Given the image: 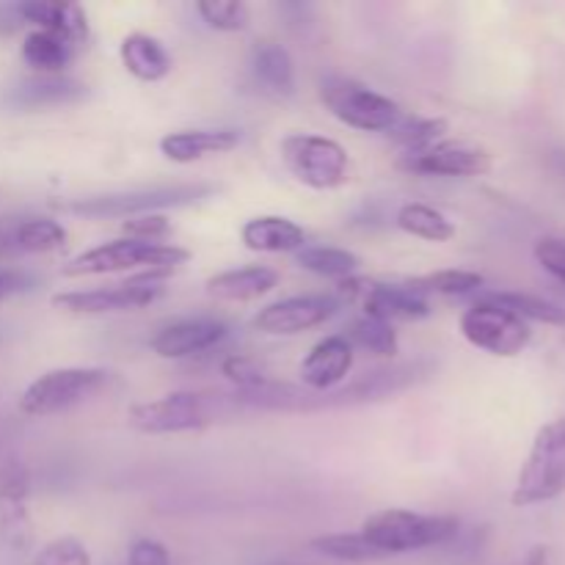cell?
Masks as SVG:
<instances>
[{
    "instance_id": "cell-1",
    "label": "cell",
    "mask_w": 565,
    "mask_h": 565,
    "mask_svg": "<svg viewBox=\"0 0 565 565\" xmlns=\"http://www.w3.org/2000/svg\"><path fill=\"white\" fill-rule=\"evenodd\" d=\"M458 527L461 524L452 516H428V513L403 511V508H386V511H379L364 519L359 533L381 555L392 557L447 544V541L456 539Z\"/></svg>"
},
{
    "instance_id": "cell-2",
    "label": "cell",
    "mask_w": 565,
    "mask_h": 565,
    "mask_svg": "<svg viewBox=\"0 0 565 565\" xmlns=\"http://www.w3.org/2000/svg\"><path fill=\"white\" fill-rule=\"evenodd\" d=\"M213 193L215 185H207V182L154 185L121 193H103V196L70 199V202H58L55 207L72 215H83V218H130V215H149L154 210L166 207H188V204L202 202V199L213 196Z\"/></svg>"
},
{
    "instance_id": "cell-3",
    "label": "cell",
    "mask_w": 565,
    "mask_h": 565,
    "mask_svg": "<svg viewBox=\"0 0 565 565\" xmlns=\"http://www.w3.org/2000/svg\"><path fill=\"white\" fill-rule=\"evenodd\" d=\"M188 259H191L188 248L121 237V241L99 243V246L77 254L64 265L61 274L77 279V276H103L119 274V270H177Z\"/></svg>"
},
{
    "instance_id": "cell-4",
    "label": "cell",
    "mask_w": 565,
    "mask_h": 565,
    "mask_svg": "<svg viewBox=\"0 0 565 565\" xmlns=\"http://www.w3.org/2000/svg\"><path fill=\"white\" fill-rule=\"evenodd\" d=\"M565 491V417L552 419L535 434L522 463L511 502L516 508L541 505Z\"/></svg>"
},
{
    "instance_id": "cell-5",
    "label": "cell",
    "mask_w": 565,
    "mask_h": 565,
    "mask_svg": "<svg viewBox=\"0 0 565 565\" xmlns=\"http://www.w3.org/2000/svg\"><path fill=\"white\" fill-rule=\"evenodd\" d=\"M320 99L337 121L364 132H386L406 116L392 97L342 75L320 83Z\"/></svg>"
},
{
    "instance_id": "cell-6",
    "label": "cell",
    "mask_w": 565,
    "mask_h": 565,
    "mask_svg": "<svg viewBox=\"0 0 565 565\" xmlns=\"http://www.w3.org/2000/svg\"><path fill=\"white\" fill-rule=\"evenodd\" d=\"M110 373L103 367H58L39 375L25 386L17 408L25 417H50L92 401L108 386Z\"/></svg>"
},
{
    "instance_id": "cell-7",
    "label": "cell",
    "mask_w": 565,
    "mask_h": 565,
    "mask_svg": "<svg viewBox=\"0 0 565 565\" xmlns=\"http://www.w3.org/2000/svg\"><path fill=\"white\" fill-rule=\"evenodd\" d=\"M221 397L204 395V392H171L158 401H143L130 406L127 423L138 434L166 436V434H191L215 423L218 417Z\"/></svg>"
},
{
    "instance_id": "cell-8",
    "label": "cell",
    "mask_w": 565,
    "mask_h": 565,
    "mask_svg": "<svg viewBox=\"0 0 565 565\" xmlns=\"http://www.w3.org/2000/svg\"><path fill=\"white\" fill-rule=\"evenodd\" d=\"M279 152L287 171L312 191H334L348 182L351 160H348L345 147L334 138L315 136V132H290L281 138Z\"/></svg>"
},
{
    "instance_id": "cell-9",
    "label": "cell",
    "mask_w": 565,
    "mask_h": 565,
    "mask_svg": "<svg viewBox=\"0 0 565 565\" xmlns=\"http://www.w3.org/2000/svg\"><path fill=\"white\" fill-rule=\"evenodd\" d=\"M461 334L469 345L491 353V356H519L533 340L527 320L516 318L508 309L489 301H478L461 315Z\"/></svg>"
},
{
    "instance_id": "cell-10",
    "label": "cell",
    "mask_w": 565,
    "mask_h": 565,
    "mask_svg": "<svg viewBox=\"0 0 565 565\" xmlns=\"http://www.w3.org/2000/svg\"><path fill=\"white\" fill-rule=\"evenodd\" d=\"M340 301H356L367 318L395 323V320H423L430 315V301L408 285H384L351 276L340 281Z\"/></svg>"
},
{
    "instance_id": "cell-11",
    "label": "cell",
    "mask_w": 565,
    "mask_h": 565,
    "mask_svg": "<svg viewBox=\"0 0 565 565\" xmlns=\"http://www.w3.org/2000/svg\"><path fill=\"white\" fill-rule=\"evenodd\" d=\"M31 475L22 461L0 467V550L28 552L33 544V522L28 511Z\"/></svg>"
},
{
    "instance_id": "cell-12",
    "label": "cell",
    "mask_w": 565,
    "mask_h": 565,
    "mask_svg": "<svg viewBox=\"0 0 565 565\" xmlns=\"http://www.w3.org/2000/svg\"><path fill=\"white\" fill-rule=\"evenodd\" d=\"M342 301L337 296H292L285 301L268 303L254 315L252 326L270 337H290L323 326L340 312Z\"/></svg>"
},
{
    "instance_id": "cell-13",
    "label": "cell",
    "mask_w": 565,
    "mask_h": 565,
    "mask_svg": "<svg viewBox=\"0 0 565 565\" xmlns=\"http://www.w3.org/2000/svg\"><path fill=\"white\" fill-rule=\"evenodd\" d=\"M163 285H138L127 279L125 285L99 287V290H75L53 296V307L72 315H108V312H132V309L149 307L163 296Z\"/></svg>"
},
{
    "instance_id": "cell-14",
    "label": "cell",
    "mask_w": 565,
    "mask_h": 565,
    "mask_svg": "<svg viewBox=\"0 0 565 565\" xmlns=\"http://www.w3.org/2000/svg\"><path fill=\"white\" fill-rule=\"evenodd\" d=\"M401 166L423 177H480L491 171V154L463 141H439L423 152L403 154Z\"/></svg>"
},
{
    "instance_id": "cell-15",
    "label": "cell",
    "mask_w": 565,
    "mask_h": 565,
    "mask_svg": "<svg viewBox=\"0 0 565 565\" xmlns=\"http://www.w3.org/2000/svg\"><path fill=\"white\" fill-rule=\"evenodd\" d=\"M230 337V326L221 323L215 318H188L180 323L166 326L163 331L149 340V348L158 353L160 359H185L196 356V353L213 351L215 345Z\"/></svg>"
},
{
    "instance_id": "cell-16",
    "label": "cell",
    "mask_w": 565,
    "mask_h": 565,
    "mask_svg": "<svg viewBox=\"0 0 565 565\" xmlns=\"http://www.w3.org/2000/svg\"><path fill=\"white\" fill-rule=\"evenodd\" d=\"M353 367V348L342 334L326 337L309 348L301 362V384L309 392H331L348 379Z\"/></svg>"
},
{
    "instance_id": "cell-17",
    "label": "cell",
    "mask_w": 565,
    "mask_h": 565,
    "mask_svg": "<svg viewBox=\"0 0 565 565\" xmlns=\"http://www.w3.org/2000/svg\"><path fill=\"white\" fill-rule=\"evenodd\" d=\"M86 83L66 75H33L14 83L6 92V103L20 110L58 108V105H75L86 97Z\"/></svg>"
},
{
    "instance_id": "cell-18",
    "label": "cell",
    "mask_w": 565,
    "mask_h": 565,
    "mask_svg": "<svg viewBox=\"0 0 565 565\" xmlns=\"http://www.w3.org/2000/svg\"><path fill=\"white\" fill-rule=\"evenodd\" d=\"M423 375H428V364H401V367L392 370H375V373H367L359 381H353L348 390L326 395L320 401V406H345V403L379 401V397L392 395V392L406 390V386H412Z\"/></svg>"
},
{
    "instance_id": "cell-19",
    "label": "cell",
    "mask_w": 565,
    "mask_h": 565,
    "mask_svg": "<svg viewBox=\"0 0 565 565\" xmlns=\"http://www.w3.org/2000/svg\"><path fill=\"white\" fill-rule=\"evenodd\" d=\"M241 243L257 254H296L307 246V232L285 215H257L243 224Z\"/></svg>"
},
{
    "instance_id": "cell-20",
    "label": "cell",
    "mask_w": 565,
    "mask_h": 565,
    "mask_svg": "<svg viewBox=\"0 0 565 565\" xmlns=\"http://www.w3.org/2000/svg\"><path fill=\"white\" fill-rule=\"evenodd\" d=\"M241 143V132L232 127L218 130H177L160 138V152L171 163H193V160L210 158V154H224Z\"/></svg>"
},
{
    "instance_id": "cell-21",
    "label": "cell",
    "mask_w": 565,
    "mask_h": 565,
    "mask_svg": "<svg viewBox=\"0 0 565 565\" xmlns=\"http://www.w3.org/2000/svg\"><path fill=\"white\" fill-rule=\"evenodd\" d=\"M279 285V274L265 265H248V268L224 270L207 279V292L218 301H254Z\"/></svg>"
},
{
    "instance_id": "cell-22",
    "label": "cell",
    "mask_w": 565,
    "mask_h": 565,
    "mask_svg": "<svg viewBox=\"0 0 565 565\" xmlns=\"http://www.w3.org/2000/svg\"><path fill=\"white\" fill-rule=\"evenodd\" d=\"M119 58L125 70L143 83H158L171 72L169 50L149 33H130L121 39Z\"/></svg>"
},
{
    "instance_id": "cell-23",
    "label": "cell",
    "mask_w": 565,
    "mask_h": 565,
    "mask_svg": "<svg viewBox=\"0 0 565 565\" xmlns=\"http://www.w3.org/2000/svg\"><path fill=\"white\" fill-rule=\"evenodd\" d=\"M252 72L259 86L274 97H292L296 92V64L279 42H257L252 47Z\"/></svg>"
},
{
    "instance_id": "cell-24",
    "label": "cell",
    "mask_w": 565,
    "mask_h": 565,
    "mask_svg": "<svg viewBox=\"0 0 565 565\" xmlns=\"http://www.w3.org/2000/svg\"><path fill=\"white\" fill-rule=\"evenodd\" d=\"M22 22H31L39 31H53L72 42L83 44L88 36L86 11L75 3H47V0H33V3H20Z\"/></svg>"
},
{
    "instance_id": "cell-25",
    "label": "cell",
    "mask_w": 565,
    "mask_h": 565,
    "mask_svg": "<svg viewBox=\"0 0 565 565\" xmlns=\"http://www.w3.org/2000/svg\"><path fill=\"white\" fill-rule=\"evenodd\" d=\"M77 50H81V44L72 42V39L36 28L22 42V61L31 70H36V75H61L75 61Z\"/></svg>"
},
{
    "instance_id": "cell-26",
    "label": "cell",
    "mask_w": 565,
    "mask_h": 565,
    "mask_svg": "<svg viewBox=\"0 0 565 565\" xmlns=\"http://www.w3.org/2000/svg\"><path fill=\"white\" fill-rule=\"evenodd\" d=\"M395 224L397 230H403L406 235L419 237V241L428 243H445L456 235V224H452L441 210L423 202L403 204L395 215Z\"/></svg>"
},
{
    "instance_id": "cell-27",
    "label": "cell",
    "mask_w": 565,
    "mask_h": 565,
    "mask_svg": "<svg viewBox=\"0 0 565 565\" xmlns=\"http://www.w3.org/2000/svg\"><path fill=\"white\" fill-rule=\"evenodd\" d=\"M296 263L309 274L326 276V279H351L362 268V257L348 248L334 246H303L296 252Z\"/></svg>"
},
{
    "instance_id": "cell-28",
    "label": "cell",
    "mask_w": 565,
    "mask_h": 565,
    "mask_svg": "<svg viewBox=\"0 0 565 565\" xmlns=\"http://www.w3.org/2000/svg\"><path fill=\"white\" fill-rule=\"evenodd\" d=\"M480 301H489L494 307L508 309L522 320H535V323L546 326H565V309L557 303L544 301V298L527 296V292H486Z\"/></svg>"
},
{
    "instance_id": "cell-29",
    "label": "cell",
    "mask_w": 565,
    "mask_h": 565,
    "mask_svg": "<svg viewBox=\"0 0 565 565\" xmlns=\"http://www.w3.org/2000/svg\"><path fill=\"white\" fill-rule=\"evenodd\" d=\"M445 132L447 119H441V116H403V119L392 127L390 136L392 141L401 143V147L406 149L403 154H414L434 147V143L445 141Z\"/></svg>"
},
{
    "instance_id": "cell-30",
    "label": "cell",
    "mask_w": 565,
    "mask_h": 565,
    "mask_svg": "<svg viewBox=\"0 0 565 565\" xmlns=\"http://www.w3.org/2000/svg\"><path fill=\"white\" fill-rule=\"evenodd\" d=\"M312 546L318 555L329 557V561L340 563H370V561H384L379 550L364 539L362 533H331L312 539Z\"/></svg>"
},
{
    "instance_id": "cell-31",
    "label": "cell",
    "mask_w": 565,
    "mask_h": 565,
    "mask_svg": "<svg viewBox=\"0 0 565 565\" xmlns=\"http://www.w3.org/2000/svg\"><path fill=\"white\" fill-rule=\"evenodd\" d=\"M342 337L351 342L353 351H356V348H362V351L375 353V356H395L397 348H401L395 326L384 323V320L367 318V315H362L359 320H353L351 329H348Z\"/></svg>"
},
{
    "instance_id": "cell-32",
    "label": "cell",
    "mask_w": 565,
    "mask_h": 565,
    "mask_svg": "<svg viewBox=\"0 0 565 565\" xmlns=\"http://www.w3.org/2000/svg\"><path fill=\"white\" fill-rule=\"evenodd\" d=\"M14 243L20 254H50L66 243V230L53 218H28L14 224Z\"/></svg>"
},
{
    "instance_id": "cell-33",
    "label": "cell",
    "mask_w": 565,
    "mask_h": 565,
    "mask_svg": "<svg viewBox=\"0 0 565 565\" xmlns=\"http://www.w3.org/2000/svg\"><path fill=\"white\" fill-rule=\"evenodd\" d=\"M486 285V279L475 270H436V274L419 276V279L408 281V287L417 292L428 296H469V292H478Z\"/></svg>"
},
{
    "instance_id": "cell-34",
    "label": "cell",
    "mask_w": 565,
    "mask_h": 565,
    "mask_svg": "<svg viewBox=\"0 0 565 565\" xmlns=\"http://www.w3.org/2000/svg\"><path fill=\"white\" fill-rule=\"evenodd\" d=\"M196 11L213 31L221 33L243 31L252 20V11L243 0H199Z\"/></svg>"
},
{
    "instance_id": "cell-35",
    "label": "cell",
    "mask_w": 565,
    "mask_h": 565,
    "mask_svg": "<svg viewBox=\"0 0 565 565\" xmlns=\"http://www.w3.org/2000/svg\"><path fill=\"white\" fill-rule=\"evenodd\" d=\"M33 565H92V552L86 544L72 535H61V539L50 541L33 557Z\"/></svg>"
},
{
    "instance_id": "cell-36",
    "label": "cell",
    "mask_w": 565,
    "mask_h": 565,
    "mask_svg": "<svg viewBox=\"0 0 565 565\" xmlns=\"http://www.w3.org/2000/svg\"><path fill=\"white\" fill-rule=\"evenodd\" d=\"M221 373H224L226 379L232 381V384L241 386V392L259 390V386H265V384H270V381H274L268 373H263V370H259L257 364L252 362V359L241 356V353L224 359V364H221Z\"/></svg>"
},
{
    "instance_id": "cell-37",
    "label": "cell",
    "mask_w": 565,
    "mask_h": 565,
    "mask_svg": "<svg viewBox=\"0 0 565 565\" xmlns=\"http://www.w3.org/2000/svg\"><path fill=\"white\" fill-rule=\"evenodd\" d=\"M121 232H125V237H130V241L160 243L163 237L171 235V221L158 213L138 215V218H127L125 224H121Z\"/></svg>"
},
{
    "instance_id": "cell-38",
    "label": "cell",
    "mask_w": 565,
    "mask_h": 565,
    "mask_svg": "<svg viewBox=\"0 0 565 565\" xmlns=\"http://www.w3.org/2000/svg\"><path fill=\"white\" fill-rule=\"evenodd\" d=\"M535 259L541 263V268L546 274L555 276L557 281L565 285V241H557V237H541L535 243Z\"/></svg>"
},
{
    "instance_id": "cell-39",
    "label": "cell",
    "mask_w": 565,
    "mask_h": 565,
    "mask_svg": "<svg viewBox=\"0 0 565 565\" xmlns=\"http://www.w3.org/2000/svg\"><path fill=\"white\" fill-rule=\"evenodd\" d=\"M127 565H171V557L160 541L138 539L127 552Z\"/></svg>"
},
{
    "instance_id": "cell-40",
    "label": "cell",
    "mask_w": 565,
    "mask_h": 565,
    "mask_svg": "<svg viewBox=\"0 0 565 565\" xmlns=\"http://www.w3.org/2000/svg\"><path fill=\"white\" fill-rule=\"evenodd\" d=\"M33 290V279L28 274H20V270L0 268V298L17 296V292Z\"/></svg>"
},
{
    "instance_id": "cell-41",
    "label": "cell",
    "mask_w": 565,
    "mask_h": 565,
    "mask_svg": "<svg viewBox=\"0 0 565 565\" xmlns=\"http://www.w3.org/2000/svg\"><path fill=\"white\" fill-rule=\"evenodd\" d=\"M20 25H25V22H22V14H20V3L0 6V33H11V31H17Z\"/></svg>"
}]
</instances>
